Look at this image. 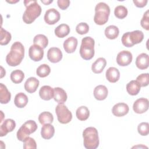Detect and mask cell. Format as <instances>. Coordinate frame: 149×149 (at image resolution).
Listing matches in <instances>:
<instances>
[{
  "instance_id": "ac0fdd59",
  "label": "cell",
  "mask_w": 149,
  "mask_h": 149,
  "mask_svg": "<svg viewBox=\"0 0 149 149\" xmlns=\"http://www.w3.org/2000/svg\"><path fill=\"white\" fill-rule=\"evenodd\" d=\"M77 45V40L74 37H70L63 42V48L69 54L73 53L76 49Z\"/></svg>"
},
{
  "instance_id": "e575fe53",
  "label": "cell",
  "mask_w": 149,
  "mask_h": 149,
  "mask_svg": "<svg viewBox=\"0 0 149 149\" xmlns=\"http://www.w3.org/2000/svg\"><path fill=\"white\" fill-rule=\"evenodd\" d=\"M0 33H1V40H0V44L1 45H7L9 41L11 40L12 36L10 33L3 29L2 27L0 29Z\"/></svg>"
},
{
  "instance_id": "b9f144b4",
  "label": "cell",
  "mask_w": 149,
  "mask_h": 149,
  "mask_svg": "<svg viewBox=\"0 0 149 149\" xmlns=\"http://www.w3.org/2000/svg\"><path fill=\"white\" fill-rule=\"evenodd\" d=\"M57 4L61 9L65 10L69 7L70 1L69 0H58L57 1Z\"/></svg>"
},
{
  "instance_id": "f35d334b",
  "label": "cell",
  "mask_w": 149,
  "mask_h": 149,
  "mask_svg": "<svg viewBox=\"0 0 149 149\" xmlns=\"http://www.w3.org/2000/svg\"><path fill=\"white\" fill-rule=\"evenodd\" d=\"M139 133L141 136H147L149 133V125L148 122H141L137 127Z\"/></svg>"
},
{
  "instance_id": "9c48e42d",
  "label": "cell",
  "mask_w": 149,
  "mask_h": 149,
  "mask_svg": "<svg viewBox=\"0 0 149 149\" xmlns=\"http://www.w3.org/2000/svg\"><path fill=\"white\" fill-rule=\"evenodd\" d=\"M61 17L59 12L54 8L48 9L44 15L45 22L49 25L54 24L57 23Z\"/></svg>"
},
{
  "instance_id": "5bb4252c",
  "label": "cell",
  "mask_w": 149,
  "mask_h": 149,
  "mask_svg": "<svg viewBox=\"0 0 149 149\" xmlns=\"http://www.w3.org/2000/svg\"><path fill=\"white\" fill-rule=\"evenodd\" d=\"M47 58L52 63H58L62 58V52L59 48H50L47 52Z\"/></svg>"
},
{
  "instance_id": "ab89813d",
  "label": "cell",
  "mask_w": 149,
  "mask_h": 149,
  "mask_svg": "<svg viewBox=\"0 0 149 149\" xmlns=\"http://www.w3.org/2000/svg\"><path fill=\"white\" fill-rule=\"evenodd\" d=\"M89 26L88 25L84 22H81L78 24L76 27V32L81 35L85 34L88 32Z\"/></svg>"
},
{
  "instance_id": "7402d4cb",
  "label": "cell",
  "mask_w": 149,
  "mask_h": 149,
  "mask_svg": "<svg viewBox=\"0 0 149 149\" xmlns=\"http://www.w3.org/2000/svg\"><path fill=\"white\" fill-rule=\"evenodd\" d=\"M55 133V128L53 125L51 123H47L43 125L41 130V137L44 139H51Z\"/></svg>"
},
{
  "instance_id": "836d02e7",
  "label": "cell",
  "mask_w": 149,
  "mask_h": 149,
  "mask_svg": "<svg viewBox=\"0 0 149 149\" xmlns=\"http://www.w3.org/2000/svg\"><path fill=\"white\" fill-rule=\"evenodd\" d=\"M51 72L50 67L47 64H42L39 66L37 70L36 73L37 75L40 77H47Z\"/></svg>"
},
{
  "instance_id": "ffe728a7",
  "label": "cell",
  "mask_w": 149,
  "mask_h": 149,
  "mask_svg": "<svg viewBox=\"0 0 149 149\" xmlns=\"http://www.w3.org/2000/svg\"><path fill=\"white\" fill-rule=\"evenodd\" d=\"M108 95V89L104 85H98L94 90V98L98 100L102 101L105 100Z\"/></svg>"
},
{
  "instance_id": "d590c367",
  "label": "cell",
  "mask_w": 149,
  "mask_h": 149,
  "mask_svg": "<svg viewBox=\"0 0 149 149\" xmlns=\"http://www.w3.org/2000/svg\"><path fill=\"white\" fill-rule=\"evenodd\" d=\"M127 8L123 5L117 6L114 10L115 16L120 19H124L127 15Z\"/></svg>"
},
{
  "instance_id": "484cf974",
  "label": "cell",
  "mask_w": 149,
  "mask_h": 149,
  "mask_svg": "<svg viewBox=\"0 0 149 149\" xmlns=\"http://www.w3.org/2000/svg\"><path fill=\"white\" fill-rule=\"evenodd\" d=\"M28 101V97L25 94H24L23 93H19L15 95L14 99V103L17 107L19 108H22L27 105Z\"/></svg>"
},
{
  "instance_id": "7bdbcfd3",
  "label": "cell",
  "mask_w": 149,
  "mask_h": 149,
  "mask_svg": "<svg viewBox=\"0 0 149 149\" xmlns=\"http://www.w3.org/2000/svg\"><path fill=\"white\" fill-rule=\"evenodd\" d=\"M133 2L137 7L143 8L147 5L148 1L147 0H133Z\"/></svg>"
},
{
  "instance_id": "ee69618b",
  "label": "cell",
  "mask_w": 149,
  "mask_h": 149,
  "mask_svg": "<svg viewBox=\"0 0 149 149\" xmlns=\"http://www.w3.org/2000/svg\"><path fill=\"white\" fill-rule=\"evenodd\" d=\"M53 1H41V2L45 5H49V3H52Z\"/></svg>"
},
{
  "instance_id": "277c9868",
  "label": "cell",
  "mask_w": 149,
  "mask_h": 149,
  "mask_svg": "<svg viewBox=\"0 0 149 149\" xmlns=\"http://www.w3.org/2000/svg\"><path fill=\"white\" fill-rule=\"evenodd\" d=\"M109 15V6L104 2H100L95 7L94 21L98 25H103L108 22Z\"/></svg>"
},
{
  "instance_id": "4316f807",
  "label": "cell",
  "mask_w": 149,
  "mask_h": 149,
  "mask_svg": "<svg viewBox=\"0 0 149 149\" xmlns=\"http://www.w3.org/2000/svg\"><path fill=\"white\" fill-rule=\"evenodd\" d=\"M140 85L136 80H131L126 85L127 92L131 95H137L140 91Z\"/></svg>"
},
{
  "instance_id": "52a82bcc",
  "label": "cell",
  "mask_w": 149,
  "mask_h": 149,
  "mask_svg": "<svg viewBox=\"0 0 149 149\" xmlns=\"http://www.w3.org/2000/svg\"><path fill=\"white\" fill-rule=\"evenodd\" d=\"M37 125L34 120H29L23 123L17 132V138L20 141H23L29 136L36 132Z\"/></svg>"
},
{
  "instance_id": "7c38bea8",
  "label": "cell",
  "mask_w": 149,
  "mask_h": 149,
  "mask_svg": "<svg viewBox=\"0 0 149 149\" xmlns=\"http://www.w3.org/2000/svg\"><path fill=\"white\" fill-rule=\"evenodd\" d=\"M29 55L31 60L36 62L40 61L43 58L44 50L39 45H32L29 48Z\"/></svg>"
},
{
  "instance_id": "9a60e30c",
  "label": "cell",
  "mask_w": 149,
  "mask_h": 149,
  "mask_svg": "<svg viewBox=\"0 0 149 149\" xmlns=\"http://www.w3.org/2000/svg\"><path fill=\"white\" fill-rule=\"evenodd\" d=\"M129 111V106L123 102H120L115 104L112 109L113 115L118 117H121L126 115Z\"/></svg>"
},
{
  "instance_id": "e0dca14e",
  "label": "cell",
  "mask_w": 149,
  "mask_h": 149,
  "mask_svg": "<svg viewBox=\"0 0 149 149\" xmlns=\"http://www.w3.org/2000/svg\"><path fill=\"white\" fill-rule=\"evenodd\" d=\"M136 65L137 68L141 70L147 69L149 65L148 55L146 53H141L139 55L136 59Z\"/></svg>"
},
{
  "instance_id": "4dcf8cb0",
  "label": "cell",
  "mask_w": 149,
  "mask_h": 149,
  "mask_svg": "<svg viewBox=\"0 0 149 149\" xmlns=\"http://www.w3.org/2000/svg\"><path fill=\"white\" fill-rule=\"evenodd\" d=\"M34 44L39 45L42 49H44L47 47L48 44V40L47 37L43 34H37L36 35L33 39Z\"/></svg>"
},
{
  "instance_id": "ba28073f",
  "label": "cell",
  "mask_w": 149,
  "mask_h": 149,
  "mask_svg": "<svg viewBox=\"0 0 149 149\" xmlns=\"http://www.w3.org/2000/svg\"><path fill=\"white\" fill-rule=\"evenodd\" d=\"M58 120L62 124L69 123L72 119V112L63 104H59L55 108Z\"/></svg>"
},
{
  "instance_id": "83f0119b",
  "label": "cell",
  "mask_w": 149,
  "mask_h": 149,
  "mask_svg": "<svg viewBox=\"0 0 149 149\" xmlns=\"http://www.w3.org/2000/svg\"><path fill=\"white\" fill-rule=\"evenodd\" d=\"M55 34L59 38H63L70 33V27L66 24H61L55 29Z\"/></svg>"
},
{
  "instance_id": "4fadbf2b",
  "label": "cell",
  "mask_w": 149,
  "mask_h": 149,
  "mask_svg": "<svg viewBox=\"0 0 149 149\" xmlns=\"http://www.w3.org/2000/svg\"><path fill=\"white\" fill-rule=\"evenodd\" d=\"M16 127V123L12 119H7L1 123L0 136H6L8 133L12 132Z\"/></svg>"
},
{
  "instance_id": "44dd1931",
  "label": "cell",
  "mask_w": 149,
  "mask_h": 149,
  "mask_svg": "<svg viewBox=\"0 0 149 149\" xmlns=\"http://www.w3.org/2000/svg\"><path fill=\"white\" fill-rule=\"evenodd\" d=\"M106 78L111 83H116L120 77L119 70L115 67H110L106 71Z\"/></svg>"
},
{
  "instance_id": "6da1fadb",
  "label": "cell",
  "mask_w": 149,
  "mask_h": 149,
  "mask_svg": "<svg viewBox=\"0 0 149 149\" xmlns=\"http://www.w3.org/2000/svg\"><path fill=\"white\" fill-rule=\"evenodd\" d=\"M24 56L23 45L19 42H15L11 46L10 51L6 57V62L10 66H16L22 61Z\"/></svg>"
},
{
  "instance_id": "8992f818",
  "label": "cell",
  "mask_w": 149,
  "mask_h": 149,
  "mask_svg": "<svg viewBox=\"0 0 149 149\" xmlns=\"http://www.w3.org/2000/svg\"><path fill=\"white\" fill-rule=\"evenodd\" d=\"M144 38V34L140 30L127 32L122 37V44L126 47H132L134 45L140 43Z\"/></svg>"
},
{
  "instance_id": "8d00e7d4",
  "label": "cell",
  "mask_w": 149,
  "mask_h": 149,
  "mask_svg": "<svg viewBox=\"0 0 149 149\" xmlns=\"http://www.w3.org/2000/svg\"><path fill=\"white\" fill-rule=\"evenodd\" d=\"M136 81L139 83L141 87H146L148 85L149 75L148 73H142L138 76L136 78Z\"/></svg>"
},
{
  "instance_id": "d6986e66",
  "label": "cell",
  "mask_w": 149,
  "mask_h": 149,
  "mask_svg": "<svg viewBox=\"0 0 149 149\" xmlns=\"http://www.w3.org/2000/svg\"><path fill=\"white\" fill-rule=\"evenodd\" d=\"M54 90L49 86H44L41 87L39 91L40 98L44 100L48 101L54 98Z\"/></svg>"
},
{
  "instance_id": "2e32d148",
  "label": "cell",
  "mask_w": 149,
  "mask_h": 149,
  "mask_svg": "<svg viewBox=\"0 0 149 149\" xmlns=\"http://www.w3.org/2000/svg\"><path fill=\"white\" fill-rule=\"evenodd\" d=\"M39 84L40 82L37 79L34 77H30L27 79L24 86L27 92L29 93H33L37 90Z\"/></svg>"
},
{
  "instance_id": "cb8c5ba5",
  "label": "cell",
  "mask_w": 149,
  "mask_h": 149,
  "mask_svg": "<svg viewBox=\"0 0 149 149\" xmlns=\"http://www.w3.org/2000/svg\"><path fill=\"white\" fill-rule=\"evenodd\" d=\"M107 65V61L104 58H99L93 63L91 66L92 71L96 74L101 73Z\"/></svg>"
},
{
  "instance_id": "8fae6325",
  "label": "cell",
  "mask_w": 149,
  "mask_h": 149,
  "mask_svg": "<svg viewBox=\"0 0 149 149\" xmlns=\"http://www.w3.org/2000/svg\"><path fill=\"white\" fill-rule=\"evenodd\" d=\"M148 109V100L145 98H140L136 100L133 105V109L136 113H143Z\"/></svg>"
},
{
  "instance_id": "d6a6232c",
  "label": "cell",
  "mask_w": 149,
  "mask_h": 149,
  "mask_svg": "<svg viewBox=\"0 0 149 149\" xmlns=\"http://www.w3.org/2000/svg\"><path fill=\"white\" fill-rule=\"evenodd\" d=\"M24 78V74L19 69L15 70L10 73V79L15 84L20 83Z\"/></svg>"
},
{
  "instance_id": "74e56055",
  "label": "cell",
  "mask_w": 149,
  "mask_h": 149,
  "mask_svg": "<svg viewBox=\"0 0 149 149\" xmlns=\"http://www.w3.org/2000/svg\"><path fill=\"white\" fill-rule=\"evenodd\" d=\"M23 147L24 149H29L33 148L36 149L37 148L36 142L34 139L27 137L23 141Z\"/></svg>"
},
{
  "instance_id": "1f68e13d",
  "label": "cell",
  "mask_w": 149,
  "mask_h": 149,
  "mask_svg": "<svg viewBox=\"0 0 149 149\" xmlns=\"http://www.w3.org/2000/svg\"><path fill=\"white\" fill-rule=\"evenodd\" d=\"M54 120V116L52 114L47 111H44L41 113L38 116V121L41 125L47 123H52Z\"/></svg>"
},
{
  "instance_id": "5b68a950",
  "label": "cell",
  "mask_w": 149,
  "mask_h": 149,
  "mask_svg": "<svg viewBox=\"0 0 149 149\" xmlns=\"http://www.w3.org/2000/svg\"><path fill=\"white\" fill-rule=\"evenodd\" d=\"M94 40L91 37H85L81 40L80 55L84 60H90L94 55Z\"/></svg>"
},
{
  "instance_id": "f1b7e54d",
  "label": "cell",
  "mask_w": 149,
  "mask_h": 149,
  "mask_svg": "<svg viewBox=\"0 0 149 149\" xmlns=\"http://www.w3.org/2000/svg\"><path fill=\"white\" fill-rule=\"evenodd\" d=\"M119 34V30L118 27L114 25L108 26L105 30V36L110 40H113L118 37Z\"/></svg>"
},
{
  "instance_id": "7a4b0ae2",
  "label": "cell",
  "mask_w": 149,
  "mask_h": 149,
  "mask_svg": "<svg viewBox=\"0 0 149 149\" xmlns=\"http://www.w3.org/2000/svg\"><path fill=\"white\" fill-rule=\"evenodd\" d=\"M23 2L26 10L23 15V20L26 24H31L41 15V8L35 0H25Z\"/></svg>"
},
{
  "instance_id": "603a6c76",
  "label": "cell",
  "mask_w": 149,
  "mask_h": 149,
  "mask_svg": "<svg viewBox=\"0 0 149 149\" xmlns=\"http://www.w3.org/2000/svg\"><path fill=\"white\" fill-rule=\"evenodd\" d=\"M54 99L58 104H63L67 100V94L65 91L60 87H55L54 88Z\"/></svg>"
},
{
  "instance_id": "f546056e",
  "label": "cell",
  "mask_w": 149,
  "mask_h": 149,
  "mask_svg": "<svg viewBox=\"0 0 149 149\" xmlns=\"http://www.w3.org/2000/svg\"><path fill=\"white\" fill-rule=\"evenodd\" d=\"M76 115L79 120L84 121L88 118L90 116V111L86 106H81L77 109Z\"/></svg>"
},
{
  "instance_id": "d4e9b609",
  "label": "cell",
  "mask_w": 149,
  "mask_h": 149,
  "mask_svg": "<svg viewBox=\"0 0 149 149\" xmlns=\"http://www.w3.org/2000/svg\"><path fill=\"white\" fill-rule=\"evenodd\" d=\"M11 98L10 93L8 91L6 86L0 83V102L2 104L8 103Z\"/></svg>"
},
{
  "instance_id": "60d3db41",
  "label": "cell",
  "mask_w": 149,
  "mask_h": 149,
  "mask_svg": "<svg viewBox=\"0 0 149 149\" xmlns=\"http://www.w3.org/2000/svg\"><path fill=\"white\" fill-rule=\"evenodd\" d=\"M141 27L146 30H149V15L148 10H147L143 15V16L140 21Z\"/></svg>"
},
{
  "instance_id": "f6af8a7d",
  "label": "cell",
  "mask_w": 149,
  "mask_h": 149,
  "mask_svg": "<svg viewBox=\"0 0 149 149\" xmlns=\"http://www.w3.org/2000/svg\"><path fill=\"white\" fill-rule=\"evenodd\" d=\"M8 2H9V3H16V2H19V0H18V1H6Z\"/></svg>"
},
{
  "instance_id": "30bf717a",
  "label": "cell",
  "mask_w": 149,
  "mask_h": 149,
  "mask_svg": "<svg viewBox=\"0 0 149 149\" xmlns=\"http://www.w3.org/2000/svg\"><path fill=\"white\" fill-rule=\"evenodd\" d=\"M133 56L132 53L129 51H122L119 52L116 56V62L121 66L129 65L132 61Z\"/></svg>"
},
{
  "instance_id": "3957f363",
  "label": "cell",
  "mask_w": 149,
  "mask_h": 149,
  "mask_svg": "<svg viewBox=\"0 0 149 149\" xmlns=\"http://www.w3.org/2000/svg\"><path fill=\"white\" fill-rule=\"evenodd\" d=\"M83 144L87 149H95L99 146V137L97 130L94 127L86 128L83 132Z\"/></svg>"
}]
</instances>
